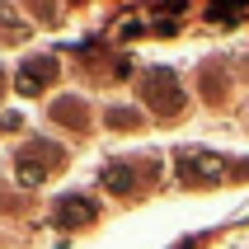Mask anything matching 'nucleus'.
Listing matches in <instances>:
<instances>
[{
  "label": "nucleus",
  "instance_id": "1",
  "mask_svg": "<svg viewBox=\"0 0 249 249\" xmlns=\"http://www.w3.org/2000/svg\"><path fill=\"white\" fill-rule=\"evenodd\" d=\"M160 174H165V160H160L155 151L141 155L137 165H132V160H113V165L104 169V188L118 193V197H132V193H141V188H155Z\"/></svg>",
  "mask_w": 249,
  "mask_h": 249
},
{
  "label": "nucleus",
  "instance_id": "5",
  "mask_svg": "<svg viewBox=\"0 0 249 249\" xmlns=\"http://www.w3.org/2000/svg\"><path fill=\"white\" fill-rule=\"evenodd\" d=\"M94 216H99V207H94V197H89V193H66L52 207L56 231H80V226H89Z\"/></svg>",
  "mask_w": 249,
  "mask_h": 249
},
{
  "label": "nucleus",
  "instance_id": "6",
  "mask_svg": "<svg viewBox=\"0 0 249 249\" xmlns=\"http://www.w3.org/2000/svg\"><path fill=\"white\" fill-rule=\"evenodd\" d=\"M47 80H56L52 56H33V61L19 66V94H38V89H47Z\"/></svg>",
  "mask_w": 249,
  "mask_h": 249
},
{
  "label": "nucleus",
  "instance_id": "9",
  "mask_svg": "<svg viewBox=\"0 0 249 249\" xmlns=\"http://www.w3.org/2000/svg\"><path fill=\"white\" fill-rule=\"evenodd\" d=\"M207 19L212 24H235V19H245V5H207Z\"/></svg>",
  "mask_w": 249,
  "mask_h": 249
},
{
  "label": "nucleus",
  "instance_id": "4",
  "mask_svg": "<svg viewBox=\"0 0 249 249\" xmlns=\"http://www.w3.org/2000/svg\"><path fill=\"white\" fill-rule=\"evenodd\" d=\"M141 99H146L160 118H179L183 113V89H179V75H174V71H146Z\"/></svg>",
  "mask_w": 249,
  "mask_h": 249
},
{
  "label": "nucleus",
  "instance_id": "3",
  "mask_svg": "<svg viewBox=\"0 0 249 249\" xmlns=\"http://www.w3.org/2000/svg\"><path fill=\"white\" fill-rule=\"evenodd\" d=\"M66 165V151L61 146H52V141H28L24 151H19V160H14V174H19V183L24 188H38L52 169Z\"/></svg>",
  "mask_w": 249,
  "mask_h": 249
},
{
  "label": "nucleus",
  "instance_id": "8",
  "mask_svg": "<svg viewBox=\"0 0 249 249\" xmlns=\"http://www.w3.org/2000/svg\"><path fill=\"white\" fill-rule=\"evenodd\" d=\"M52 118H61L66 127H85V104H80V99H56Z\"/></svg>",
  "mask_w": 249,
  "mask_h": 249
},
{
  "label": "nucleus",
  "instance_id": "2",
  "mask_svg": "<svg viewBox=\"0 0 249 249\" xmlns=\"http://www.w3.org/2000/svg\"><path fill=\"white\" fill-rule=\"evenodd\" d=\"M226 174H231V165H226L221 151H179L174 155V179L183 183V188H202V183H221Z\"/></svg>",
  "mask_w": 249,
  "mask_h": 249
},
{
  "label": "nucleus",
  "instance_id": "10",
  "mask_svg": "<svg viewBox=\"0 0 249 249\" xmlns=\"http://www.w3.org/2000/svg\"><path fill=\"white\" fill-rule=\"evenodd\" d=\"M137 123H141L137 108H108V127L113 132H127V127H137Z\"/></svg>",
  "mask_w": 249,
  "mask_h": 249
},
{
  "label": "nucleus",
  "instance_id": "12",
  "mask_svg": "<svg viewBox=\"0 0 249 249\" xmlns=\"http://www.w3.org/2000/svg\"><path fill=\"white\" fill-rule=\"evenodd\" d=\"M226 249H249V245H245V240H231V245H226Z\"/></svg>",
  "mask_w": 249,
  "mask_h": 249
},
{
  "label": "nucleus",
  "instance_id": "7",
  "mask_svg": "<svg viewBox=\"0 0 249 249\" xmlns=\"http://www.w3.org/2000/svg\"><path fill=\"white\" fill-rule=\"evenodd\" d=\"M202 94H207L212 104L226 99V71H221V61H202Z\"/></svg>",
  "mask_w": 249,
  "mask_h": 249
},
{
  "label": "nucleus",
  "instance_id": "11",
  "mask_svg": "<svg viewBox=\"0 0 249 249\" xmlns=\"http://www.w3.org/2000/svg\"><path fill=\"white\" fill-rule=\"evenodd\" d=\"M240 75H245V80H249V52L240 56Z\"/></svg>",
  "mask_w": 249,
  "mask_h": 249
}]
</instances>
